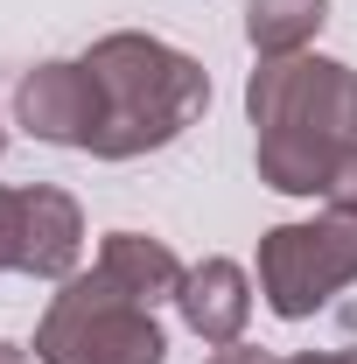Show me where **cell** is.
I'll return each mask as SVG.
<instances>
[{
	"label": "cell",
	"mask_w": 357,
	"mask_h": 364,
	"mask_svg": "<svg viewBox=\"0 0 357 364\" xmlns=\"http://www.w3.org/2000/svg\"><path fill=\"white\" fill-rule=\"evenodd\" d=\"M245 105L260 127V176L287 196H322L336 154L357 147V70L329 56H267Z\"/></svg>",
	"instance_id": "cell-1"
},
{
	"label": "cell",
	"mask_w": 357,
	"mask_h": 364,
	"mask_svg": "<svg viewBox=\"0 0 357 364\" xmlns=\"http://www.w3.org/2000/svg\"><path fill=\"white\" fill-rule=\"evenodd\" d=\"M85 70H91V85H98V134H91V154H105V161L169 147V140L211 105L203 63H189L182 49L154 43V36H105V43L85 56Z\"/></svg>",
	"instance_id": "cell-2"
},
{
	"label": "cell",
	"mask_w": 357,
	"mask_h": 364,
	"mask_svg": "<svg viewBox=\"0 0 357 364\" xmlns=\"http://www.w3.org/2000/svg\"><path fill=\"white\" fill-rule=\"evenodd\" d=\"M36 350H43V364H161L169 336L147 316L140 294H127L112 273L98 267L49 301Z\"/></svg>",
	"instance_id": "cell-3"
},
{
	"label": "cell",
	"mask_w": 357,
	"mask_h": 364,
	"mask_svg": "<svg viewBox=\"0 0 357 364\" xmlns=\"http://www.w3.org/2000/svg\"><path fill=\"white\" fill-rule=\"evenodd\" d=\"M351 280H357V210H329L315 225H280L260 238V287H267L273 316L302 322Z\"/></svg>",
	"instance_id": "cell-4"
},
{
	"label": "cell",
	"mask_w": 357,
	"mask_h": 364,
	"mask_svg": "<svg viewBox=\"0 0 357 364\" xmlns=\"http://www.w3.org/2000/svg\"><path fill=\"white\" fill-rule=\"evenodd\" d=\"M14 112H21V127H28L36 140L91 147V134H98V85H91L85 63H43V70L21 77Z\"/></svg>",
	"instance_id": "cell-5"
},
{
	"label": "cell",
	"mask_w": 357,
	"mask_h": 364,
	"mask_svg": "<svg viewBox=\"0 0 357 364\" xmlns=\"http://www.w3.org/2000/svg\"><path fill=\"white\" fill-rule=\"evenodd\" d=\"M78 245H85L78 203L63 189H21V273L63 280V273L78 267Z\"/></svg>",
	"instance_id": "cell-6"
},
{
	"label": "cell",
	"mask_w": 357,
	"mask_h": 364,
	"mask_svg": "<svg viewBox=\"0 0 357 364\" xmlns=\"http://www.w3.org/2000/svg\"><path fill=\"white\" fill-rule=\"evenodd\" d=\"M182 316L203 343H238V329L252 316V294H245V273L231 259H203L196 273H182Z\"/></svg>",
	"instance_id": "cell-7"
},
{
	"label": "cell",
	"mask_w": 357,
	"mask_h": 364,
	"mask_svg": "<svg viewBox=\"0 0 357 364\" xmlns=\"http://www.w3.org/2000/svg\"><path fill=\"white\" fill-rule=\"evenodd\" d=\"M98 267L112 273L127 294H140L147 309L161 301V294H182V267L169 245H154V238H140V231H112L105 238V252H98Z\"/></svg>",
	"instance_id": "cell-8"
},
{
	"label": "cell",
	"mask_w": 357,
	"mask_h": 364,
	"mask_svg": "<svg viewBox=\"0 0 357 364\" xmlns=\"http://www.w3.org/2000/svg\"><path fill=\"white\" fill-rule=\"evenodd\" d=\"M322 7L329 0H252L245 7V28H252V43L267 49V56H294L322 28Z\"/></svg>",
	"instance_id": "cell-9"
},
{
	"label": "cell",
	"mask_w": 357,
	"mask_h": 364,
	"mask_svg": "<svg viewBox=\"0 0 357 364\" xmlns=\"http://www.w3.org/2000/svg\"><path fill=\"white\" fill-rule=\"evenodd\" d=\"M0 273H21V189H0Z\"/></svg>",
	"instance_id": "cell-10"
},
{
	"label": "cell",
	"mask_w": 357,
	"mask_h": 364,
	"mask_svg": "<svg viewBox=\"0 0 357 364\" xmlns=\"http://www.w3.org/2000/svg\"><path fill=\"white\" fill-rule=\"evenodd\" d=\"M322 203H329V210H357V147L336 154V168L322 182Z\"/></svg>",
	"instance_id": "cell-11"
},
{
	"label": "cell",
	"mask_w": 357,
	"mask_h": 364,
	"mask_svg": "<svg viewBox=\"0 0 357 364\" xmlns=\"http://www.w3.org/2000/svg\"><path fill=\"white\" fill-rule=\"evenodd\" d=\"M211 364H280V358H267V350H245V343H224Z\"/></svg>",
	"instance_id": "cell-12"
},
{
	"label": "cell",
	"mask_w": 357,
	"mask_h": 364,
	"mask_svg": "<svg viewBox=\"0 0 357 364\" xmlns=\"http://www.w3.org/2000/svg\"><path fill=\"white\" fill-rule=\"evenodd\" d=\"M0 364H28V358H21V350H14V343H0Z\"/></svg>",
	"instance_id": "cell-13"
},
{
	"label": "cell",
	"mask_w": 357,
	"mask_h": 364,
	"mask_svg": "<svg viewBox=\"0 0 357 364\" xmlns=\"http://www.w3.org/2000/svg\"><path fill=\"white\" fill-rule=\"evenodd\" d=\"M280 364H336V358H280Z\"/></svg>",
	"instance_id": "cell-14"
},
{
	"label": "cell",
	"mask_w": 357,
	"mask_h": 364,
	"mask_svg": "<svg viewBox=\"0 0 357 364\" xmlns=\"http://www.w3.org/2000/svg\"><path fill=\"white\" fill-rule=\"evenodd\" d=\"M336 364H357V350H343V358H336Z\"/></svg>",
	"instance_id": "cell-15"
},
{
	"label": "cell",
	"mask_w": 357,
	"mask_h": 364,
	"mask_svg": "<svg viewBox=\"0 0 357 364\" xmlns=\"http://www.w3.org/2000/svg\"><path fill=\"white\" fill-rule=\"evenodd\" d=\"M0 147H7V134H0Z\"/></svg>",
	"instance_id": "cell-16"
}]
</instances>
